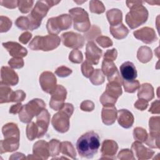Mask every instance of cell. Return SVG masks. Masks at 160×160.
<instances>
[{"mask_svg":"<svg viewBox=\"0 0 160 160\" xmlns=\"http://www.w3.org/2000/svg\"><path fill=\"white\" fill-rule=\"evenodd\" d=\"M18 82L17 74L8 67L3 66L1 68V82L2 83L9 86L16 85Z\"/></svg>","mask_w":160,"mask_h":160,"instance_id":"cell-14","label":"cell"},{"mask_svg":"<svg viewBox=\"0 0 160 160\" xmlns=\"http://www.w3.org/2000/svg\"><path fill=\"white\" fill-rule=\"evenodd\" d=\"M72 72V71L68 68H66V67H64V66H62L61 68H59L56 71V73L59 76H61V77H65V76H68L69 74H71Z\"/></svg>","mask_w":160,"mask_h":160,"instance_id":"cell-36","label":"cell"},{"mask_svg":"<svg viewBox=\"0 0 160 160\" xmlns=\"http://www.w3.org/2000/svg\"><path fill=\"white\" fill-rule=\"evenodd\" d=\"M35 125L34 122H31L27 127V136L28 139L31 141L36 138V135L38 136V129Z\"/></svg>","mask_w":160,"mask_h":160,"instance_id":"cell-26","label":"cell"},{"mask_svg":"<svg viewBox=\"0 0 160 160\" xmlns=\"http://www.w3.org/2000/svg\"><path fill=\"white\" fill-rule=\"evenodd\" d=\"M104 77L99 69H96L94 73L90 78V81L95 85L102 84L104 82Z\"/></svg>","mask_w":160,"mask_h":160,"instance_id":"cell-24","label":"cell"},{"mask_svg":"<svg viewBox=\"0 0 160 160\" xmlns=\"http://www.w3.org/2000/svg\"><path fill=\"white\" fill-rule=\"evenodd\" d=\"M102 145L103 146L102 148V152L103 155L108 154H110V156H112L113 154H116L118 149L116 142L113 141L107 140L104 141Z\"/></svg>","mask_w":160,"mask_h":160,"instance_id":"cell-22","label":"cell"},{"mask_svg":"<svg viewBox=\"0 0 160 160\" xmlns=\"http://www.w3.org/2000/svg\"><path fill=\"white\" fill-rule=\"evenodd\" d=\"M97 42L103 48H106L112 46V42L110 39L107 37H101L97 39Z\"/></svg>","mask_w":160,"mask_h":160,"instance_id":"cell-35","label":"cell"},{"mask_svg":"<svg viewBox=\"0 0 160 160\" xmlns=\"http://www.w3.org/2000/svg\"><path fill=\"white\" fill-rule=\"evenodd\" d=\"M62 36L66 37L69 39H63V43L64 46L70 48H81L83 46L84 41L83 38L78 34L74 32H66L62 34Z\"/></svg>","mask_w":160,"mask_h":160,"instance_id":"cell-13","label":"cell"},{"mask_svg":"<svg viewBox=\"0 0 160 160\" xmlns=\"http://www.w3.org/2000/svg\"><path fill=\"white\" fill-rule=\"evenodd\" d=\"M100 147L99 135L94 131H89L82 134L76 143V148L79 155L86 158H91L96 154Z\"/></svg>","mask_w":160,"mask_h":160,"instance_id":"cell-1","label":"cell"},{"mask_svg":"<svg viewBox=\"0 0 160 160\" xmlns=\"http://www.w3.org/2000/svg\"><path fill=\"white\" fill-rule=\"evenodd\" d=\"M2 45L14 57H24L27 54L26 49L17 42H8L2 43Z\"/></svg>","mask_w":160,"mask_h":160,"instance_id":"cell-16","label":"cell"},{"mask_svg":"<svg viewBox=\"0 0 160 160\" xmlns=\"http://www.w3.org/2000/svg\"><path fill=\"white\" fill-rule=\"evenodd\" d=\"M71 18L68 14H62L48 19L47 29L49 33L58 34L59 31L71 27Z\"/></svg>","mask_w":160,"mask_h":160,"instance_id":"cell-7","label":"cell"},{"mask_svg":"<svg viewBox=\"0 0 160 160\" xmlns=\"http://www.w3.org/2000/svg\"><path fill=\"white\" fill-rule=\"evenodd\" d=\"M116 118V109L113 106H109L102 109V119L104 124L109 125L112 124Z\"/></svg>","mask_w":160,"mask_h":160,"instance_id":"cell-18","label":"cell"},{"mask_svg":"<svg viewBox=\"0 0 160 160\" xmlns=\"http://www.w3.org/2000/svg\"><path fill=\"white\" fill-rule=\"evenodd\" d=\"M45 104L41 99H32L28 104L23 106L19 112V119L23 122H29L34 116L40 113L41 109H43Z\"/></svg>","mask_w":160,"mask_h":160,"instance_id":"cell-5","label":"cell"},{"mask_svg":"<svg viewBox=\"0 0 160 160\" xmlns=\"http://www.w3.org/2000/svg\"><path fill=\"white\" fill-rule=\"evenodd\" d=\"M60 39L57 36H36L31 42L29 48L33 50L42 49L43 51H49L57 48Z\"/></svg>","mask_w":160,"mask_h":160,"instance_id":"cell-4","label":"cell"},{"mask_svg":"<svg viewBox=\"0 0 160 160\" xmlns=\"http://www.w3.org/2000/svg\"><path fill=\"white\" fill-rule=\"evenodd\" d=\"M53 92L49 102L50 106L54 110H59L64 105L63 102L66 97V91L63 86L58 85Z\"/></svg>","mask_w":160,"mask_h":160,"instance_id":"cell-9","label":"cell"},{"mask_svg":"<svg viewBox=\"0 0 160 160\" xmlns=\"http://www.w3.org/2000/svg\"><path fill=\"white\" fill-rule=\"evenodd\" d=\"M16 24L21 29H30V22L28 18L19 17L16 20Z\"/></svg>","mask_w":160,"mask_h":160,"instance_id":"cell-27","label":"cell"},{"mask_svg":"<svg viewBox=\"0 0 160 160\" xmlns=\"http://www.w3.org/2000/svg\"><path fill=\"white\" fill-rule=\"evenodd\" d=\"M9 64L13 68H21L23 66V61L19 58H12L8 62Z\"/></svg>","mask_w":160,"mask_h":160,"instance_id":"cell-34","label":"cell"},{"mask_svg":"<svg viewBox=\"0 0 160 160\" xmlns=\"http://www.w3.org/2000/svg\"><path fill=\"white\" fill-rule=\"evenodd\" d=\"M39 81L44 91L52 94L55 91L56 79L52 73L44 72L39 78Z\"/></svg>","mask_w":160,"mask_h":160,"instance_id":"cell-10","label":"cell"},{"mask_svg":"<svg viewBox=\"0 0 160 160\" xmlns=\"http://www.w3.org/2000/svg\"><path fill=\"white\" fill-rule=\"evenodd\" d=\"M121 74L123 80L132 81L137 77V71L134 64L130 61H126L120 66Z\"/></svg>","mask_w":160,"mask_h":160,"instance_id":"cell-11","label":"cell"},{"mask_svg":"<svg viewBox=\"0 0 160 160\" xmlns=\"http://www.w3.org/2000/svg\"><path fill=\"white\" fill-rule=\"evenodd\" d=\"M74 53V54L76 56H74L72 52L71 53L70 56H69V59L73 62H76V63H79L80 62L82 61V54L80 51H78V50H74L72 51Z\"/></svg>","mask_w":160,"mask_h":160,"instance_id":"cell-33","label":"cell"},{"mask_svg":"<svg viewBox=\"0 0 160 160\" xmlns=\"http://www.w3.org/2000/svg\"><path fill=\"white\" fill-rule=\"evenodd\" d=\"M116 26H111L110 31L112 36L117 39H122L126 37L128 33V29L123 24H118Z\"/></svg>","mask_w":160,"mask_h":160,"instance_id":"cell-21","label":"cell"},{"mask_svg":"<svg viewBox=\"0 0 160 160\" xmlns=\"http://www.w3.org/2000/svg\"><path fill=\"white\" fill-rule=\"evenodd\" d=\"M132 114L126 109H121L118 111V122L119 124L125 128H130L133 123Z\"/></svg>","mask_w":160,"mask_h":160,"instance_id":"cell-17","label":"cell"},{"mask_svg":"<svg viewBox=\"0 0 160 160\" xmlns=\"http://www.w3.org/2000/svg\"><path fill=\"white\" fill-rule=\"evenodd\" d=\"M122 94L121 85L118 82L111 81L107 84L106 91L101 97V103L106 106H113L117 98Z\"/></svg>","mask_w":160,"mask_h":160,"instance_id":"cell-6","label":"cell"},{"mask_svg":"<svg viewBox=\"0 0 160 160\" xmlns=\"http://www.w3.org/2000/svg\"><path fill=\"white\" fill-rule=\"evenodd\" d=\"M2 133L5 138H15L19 139V131L16 124L9 123L4 125L2 128Z\"/></svg>","mask_w":160,"mask_h":160,"instance_id":"cell-19","label":"cell"},{"mask_svg":"<svg viewBox=\"0 0 160 160\" xmlns=\"http://www.w3.org/2000/svg\"><path fill=\"white\" fill-rule=\"evenodd\" d=\"M146 132L144 129L142 128H137L134 131V137L136 139H138L141 141H145L146 138Z\"/></svg>","mask_w":160,"mask_h":160,"instance_id":"cell-30","label":"cell"},{"mask_svg":"<svg viewBox=\"0 0 160 160\" xmlns=\"http://www.w3.org/2000/svg\"><path fill=\"white\" fill-rule=\"evenodd\" d=\"M81 69H82V72L84 76H86V78H89L91 76V74L94 70L93 68L91 66L87 61L84 62L82 64Z\"/></svg>","mask_w":160,"mask_h":160,"instance_id":"cell-32","label":"cell"},{"mask_svg":"<svg viewBox=\"0 0 160 160\" xmlns=\"http://www.w3.org/2000/svg\"><path fill=\"white\" fill-rule=\"evenodd\" d=\"M74 21V28L78 31L84 32L89 29L90 22L88 13L82 8H74L69 10Z\"/></svg>","mask_w":160,"mask_h":160,"instance_id":"cell-8","label":"cell"},{"mask_svg":"<svg viewBox=\"0 0 160 160\" xmlns=\"http://www.w3.org/2000/svg\"><path fill=\"white\" fill-rule=\"evenodd\" d=\"M21 108H22L21 104H16V105L12 106L9 112H10L11 113L16 114V113H17L18 112L21 111L22 110Z\"/></svg>","mask_w":160,"mask_h":160,"instance_id":"cell-39","label":"cell"},{"mask_svg":"<svg viewBox=\"0 0 160 160\" xmlns=\"http://www.w3.org/2000/svg\"><path fill=\"white\" fill-rule=\"evenodd\" d=\"M91 12L96 13H102L104 11V7L100 1H91L89 6Z\"/></svg>","mask_w":160,"mask_h":160,"instance_id":"cell-28","label":"cell"},{"mask_svg":"<svg viewBox=\"0 0 160 160\" xmlns=\"http://www.w3.org/2000/svg\"><path fill=\"white\" fill-rule=\"evenodd\" d=\"M123 84L125 91L128 92H133L139 87V82L136 80L132 81H126L123 80Z\"/></svg>","mask_w":160,"mask_h":160,"instance_id":"cell-25","label":"cell"},{"mask_svg":"<svg viewBox=\"0 0 160 160\" xmlns=\"http://www.w3.org/2000/svg\"><path fill=\"white\" fill-rule=\"evenodd\" d=\"M18 2V1H1L0 3L2 6H6L9 8H16V4Z\"/></svg>","mask_w":160,"mask_h":160,"instance_id":"cell-37","label":"cell"},{"mask_svg":"<svg viewBox=\"0 0 160 160\" xmlns=\"http://www.w3.org/2000/svg\"><path fill=\"white\" fill-rule=\"evenodd\" d=\"M49 115L46 109H42V111L38 115L37 125L38 128V136L40 138L46 132L49 124Z\"/></svg>","mask_w":160,"mask_h":160,"instance_id":"cell-15","label":"cell"},{"mask_svg":"<svg viewBox=\"0 0 160 160\" xmlns=\"http://www.w3.org/2000/svg\"><path fill=\"white\" fill-rule=\"evenodd\" d=\"M107 17L112 26L120 24L122 21L121 11L117 9H113L107 12Z\"/></svg>","mask_w":160,"mask_h":160,"instance_id":"cell-20","label":"cell"},{"mask_svg":"<svg viewBox=\"0 0 160 160\" xmlns=\"http://www.w3.org/2000/svg\"><path fill=\"white\" fill-rule=\"evenodd\" d=\"M61 111L59 112L56 114L52 118V123L54 128L59 132H66L69 128V121L68 119L72 113L73 107L71 104H65L62 107Z\"/></svg>","mask_w":160,"mask_h":160,"instance_id":"cell-3","label":"cell"},{"mask_svg":"<svg viewBox=\"0 0 160 160\" xmlns=\"http://www.w3.org/2000/svg\"><path fill=\"white\" fill-rule=\"evenodd\" d=\"M6 86L1 82V103L10 102L11 97L13 92L11 89Z\"/></svg>","mask_w":160,"mask_h":160,"instance_id":"cell-23","label":"cell"},{"mask_svg":"<svg viewBox=\"0 0 160 160\" xmlns=\"http://www.w3.org/2000/svg\"><path fill=\"white\" fill-rule=\"evenodd\" d=\"M18 6L19 8V10L22 13H26L29 11V9L32 7V5L33 4V1H18Z\"/></svg>","mask_w":160,"mask_h":160,"instance_id":"cell-29","label":"cell"},{"mask_svg":"<svg viewBox=\"0 0 160 160\" xmlns=\"http://www.w3.org/2000/svg\"><path fill=\"white\" fill-rule=\"evenodd\" d=\"M142 2L135 1V4H131L129 1H127L128 5H132L131 7V10L128 13L126 20L129 26L133 29L146 21L148 18V11L141 3Z\"/></svg>","mask_w":160,"mask_h":160,"instance_id":"cell-2","label":"cell"},{"mask_svg":"<svg viewBox=\"0 0 160 160\" xmlns=\"http://www.w3.org/2000/svg\"><path fill=\"white\" fill-rule=\"evenodd\" d=\"M26 97V94L22 91H17L13 92L11 97L10 102H18L22 101Z\"/></svg>","mask_w":160,"mask_h":160,"instance_id":"cell-31","label":"cell"},{"mask_svg":"<svg viewBox=\"0 0 160 160\" xmlns=\"http://www.w3.org/2000/svg\"><path fill=\"white\" fill-rule=\"evenodd\" d=\"M102 54V51L98 48L93 42H89L86 46V57L88 61L97 64Z\"/></svg>","mask_w":160,"mask_h":160,"instance_id":"cell-12","label":"cell"},{"mask_svg":"<svg viewBox=\"0 0 160 160\" xmlns=\"http://www.w3.org/2000/svg\"><path fill=\"white\" fill-rule=\"evenodd\" d=\"M31 38V34L26 32L23 33L20 37H19V41L22 42L23 44H26L29 40Z\"/></svg>","mask_w":160,"mask_h":160,"instance_id":"cell-38","label":"cell"}]
</instances>
